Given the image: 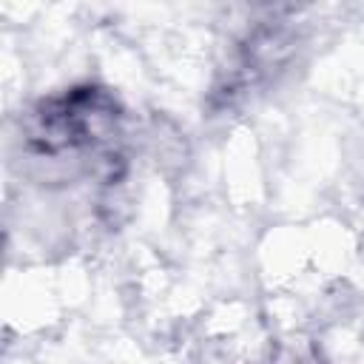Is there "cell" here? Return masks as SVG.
Here are the masks:
<instances>
[{"mask_svg":"<svg viewBox=\"0 0 364 364\" xmlns=\"http://www.w3.org/2000/svg\"><path fill=\"white\" fill-rule=\"evenodd\" d=\"M122 119L125 111L108 88L80 82L40 97L20 119V142L28 156L46 162L94 156L105 182H114L122 168L117 151Z\"/></svg>","mask_w":364,"mask_h":364,"instance_id":"1","label":"cell"}]
</instances>
